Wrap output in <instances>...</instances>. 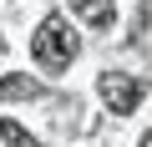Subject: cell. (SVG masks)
<instances>
[{
    "label": "cell",
    "mask_w": 152,
    "mask_h": 147,
    "mask_svg": "<svg viewBox=\"0 0 152 147\" xmlns=\"http://www.w3.org/2000/svg\"><path fill=\"white\" fill-rule=\"evenodd\" d=\"M76 31L66 26V15H46L41 26H36V36H31V56H36V66L41 71H66L71 61H76Z\"/></svg>",
    "instance_id": "1"
},
{
    "label": "cell",
    "mask_w": 152,
    "mask_h": 147,
    "mask_svg": "<svg viewBox=\"0 0 152 147\" xmlns=\"http://www.w3.org/2000/svg\"><path fill=\"white\" fill-rule=\"evenodd\" d=\"M96 91H102V102H107L112 117H132L137 102H142V81L137 76H122V71H107V76L96 81Z\"/></svg>",
    "instance_id": "2"
},
{
    "label": "cell",
    "mask_w": 152,
    "mask_h": 147,
    "mask_svg": "<svg viewBox=\"0 0 152 147\" xmlns=\"http://www.w3.org/2000/svg\"><path fill=\"white\" fill-rule=\"evenodd\" d=\"M66 5L76 10V20H86V26H96V31H107V26L117 20V5H112V0H66Z\"/></svg>",
    "instance_id": "3"
},
{
    "label": "cell",
    "mask_w": 152,
    "mask_h": 147,
    "mask_svg": "<svg viewBox=\"0 0 152 147\" xmlns=\"http://www.w3.org/2000/svg\"><path fill=\"white\" fill-rule=\"evenodd\" d=\"M41 86H36V76H0V102H26V97H36Z\"/></svg>",
    "instance_id": "4"
},
{
    "label": "cell",
    "mask_w": 152,
    "mask_h": 147,
    "mask_svg": "<svg viewBox=\"0 0 152 147\" xmlns=\"http://www.w3.org/2000/svg\"><path fill=\"white\" fill-rule=\"evenodd\" d=\"M0 147H36V137L20 127V122H10V117H0Z\"/></svg>",
    "instance_id": "5"
},
{
    "label": "cell",
    "mask_w": 152,
    "mask_h": 147,
    "mask_svg": "<svg viewBox=\"0 0 152 147\" xmlns=\"http://www.w3.org/2000/svg\"><path fill=\"white\" fill-rule=\"evenodd\" d=\"M142 147H152V132H147V137H142Z\"/></svg>",
    "instance_id": "6"
}]
</instances>
